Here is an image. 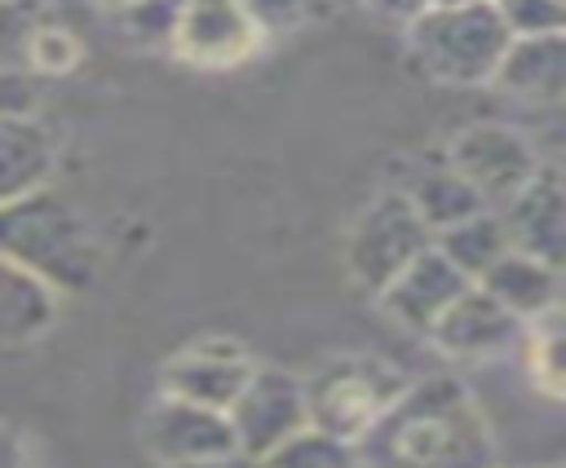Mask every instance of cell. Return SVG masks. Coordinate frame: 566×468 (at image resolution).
Wrapping results in <instances>:
<instances>
[{
	"mask_svg": "<svg viewBox=\"0 0 566 468\" xmlns=\"http://www.w3.org/2000/svg\"><path fill=\"white\" fill-rule=\"evenodd\" d=\"M363 468H495V433L455 375L407 380L354 442Z\"/></svg>",
	"mask_w": 566,
	"mask_h": 468,
	"instance_id": "obj_1",
	"label": "cell"
},
{
	"mask_svg": "<svg viewBox=\"0 0 566 468\" xmlns=\"http://www.w3.org/2000/svg\"><path fill=\"white\" fill-rule=\"evenodd\" d=\"M0 256L22 265L53 291H84L102 269L93 225L71 199L49 185L0 208Z\"/></svg>",
	"mask_w": 566,
	"mask_h": 468,
	"instance_id": "obj_2",
	"label": "cell"
},
{
	"mask_svg": "<svg viewBox=\"0 0 566 468\" xmlns=\"http://www.w3.org/2000/svg\"><path fill=\"white\" fill-rule=\"evenodd\" d=\"M509 40L513 35L491 0L424 4L416 18H407L411 57L442 84H491Z\"/></svg>",
	"mask_w": 566,
	"mask_h": 468,
	"instance_id": "obj_3",
	"label": "cell"
},
{
	"mask_svg": "<svg viewBox=\"0 0 566 468\" xmlns=\"http://www.w3.org/2000/svg\"><path fill=\"white\" fill-rule=\"evenodd\" d=\"M407 389V371L389 358L354 353L327 362L314 380H305V419L340 442H358L380 411Z\"/></svg>",
	"mask_w": 566,
	"mask_h": 468,
	"instance_id": "obj_4",
	"label": "cell"
},
{
	"mask_svg": "<svg viewBox=\"0 0 566 468\" xmlns=\"http://www.w3.org/2000/svg\"><path fill=\"white\" fill-rule=\"evenodd\" d=\"M433 243L429 225L416 216V208L398 194V190H385L376 194L363 216L354 221L349 230V243H345V265H349V278L380 296L424 247Z\"/></svg>",
	"mask_w": 566,
	"mask_h": 468,
	"instance_id": "obj_5",
	"label": "cell"
},
{
	"mask_svg": "<svg viewBox=\"0 0 566 468\" xmlns=\"http://www.w3.org/2000/svg\"><path fill=\"white\" fill-rule=\"evenodd\" d=\"M447 163L473 185V194L486 208H500L504 199H513L535 172H539V150L509 124H469L451 150Z\"/></svg>",
	"mask_w": 566,
	"mask_h": 468,
	"instance_id": "obj_6",
	"label": "cell"
},
{
	"mask_svg": "<svg viewBox=\"0 0 566 468\" xmlns=\"http://www.w3.org/2000/svg\"><path fill=\"white\" fill-rule=\"evenodd\" d=\"M230 433H234V450L248 459H261L270 446H279L283 437H292L296 428H305V380H296L292 371L279 366H252L248 384L239 389V397L226 406Z\"/></svg>",
	"mask_w": 566,
	"mask_h": 468,
	"instance_id": "obj_7",
	"label": "cell"
},
{
	"mask_svg": "<svg viewBox=\"0 0 566 468\" xmlns=\"http://www.w3.org/2000/svg\"><path fill=\"white\" fill-rule=\"evenodd\" d=\"M142 437H146V450L164 468H186V464L221 459L234 450V433H230L226 411L195 406V402H181L168 393L146 411Z\"/></svg>",
	"mask_w": 566,
	"mask_h": 468,
	"instance_id": "obj_8",
	"label": "cell"
},
{
	"mask_svg": "<svg viewBox=\"0 0 566 468\" xmlns=\"http://www.w3.org/2000/svg\"><path fill=\"white\" fill-rule=\"evenodd\" d=\"M172 49L195 66H239L261 49V31L234 0H181Z\"/></svg>",
	"mask_w": 566,
	"mask_h": 468,
	"instance_id": "obj_9",
	"label": "cell"
},
{
	"mask_svg": "<svg viewBox=\"0 0 566 468\" xmlns=\"http://www.w3.org/2000/svg\"><path fill=\"white\" fill-rule=\"evenodd\" d=\"M252 358L243 344L217 336V340H199L190 349H181L168 366H164V393L168 397H181V402H195V406H212V411H226L239 389L248 384L252 375Z\"/></svg>",
	"mask_w": 566,
	"mask_h": 468,
	"instance_id": "obj_10",
	"label": "cell"
},
{
	"mask_svg": "<svg viewBox=\"0 0 566 468\" xmlns=\"http://www.w3.org/2000/svg\"><path fill=\"white\" fill-rule=\"evenodd\" d=\"M509 247L539 256L562 269V238H566V194L553 163H539V172L495 208Z\"/></svg>",
	"mask_w": 566,
	"mask_h": 468,
	"instance_id": "obj_11",
	"label": "cell"
},
{
	"mask_svg": "<svg viewBox=\"0 0 566 468\" xmlns=\"http://www.w3.org/2000/svg\"><path fill=\"white\" fill-rule=\"evenodd\" d=\"M526 322L513 318L504 305H495L478 283H469L447 309L442 318L429 327V340L447 353V358H491L504 353L522 340Z\"/></svg>",
	"mask_w": 566,
	"mask_h": 468,
	"instance_id": "obj_12",
	"label": "cell"
},
{
	"mask_svg": "<svg viewBox=\"0 0 566 468\" xmlns=\"http://www.w3.org/2000/svg\"><path fill=\"white\" fill-rule=\"evenodd\" d=\"M464 287H469V278L429 243V247L380 291V309H385L394 322H402L407 331H424V336H429V327L442 318V309H447Z\"/></svg>",
	"mask_w": 566,
	"mask_h": 468,
	"instance_id": "obj_13",
	"label": "cell"
},
{
	"mask_svg": "<svg viewBox=\"0 0 566 468\" xmlns=\"http://www.w3.org/2000/svg\"><path fill=\"white\" fill-rule=\"evenodd\" d=\"M491 84L531 106H557L566 93V40L562 35H513Z\"/></svg>",
	"mask_w": 566,
	"mask_h": 468,
	"instance_id": "obj_14",
	"label": "cell"
},
{
	"mask_svg": "<svg viewBox=\"0 0 566 468\" xmlns=\"http://www.w3.org/2000/svg\"><path fill=\"white\" fill-rule=\"evenodd\" d=\"M478 287L495 305H504L513 318H522V322H535V318L562 309V269L548 265V260H539V256H526L517 247L500 252L482 269Z\"/></svg>",
	"mask_w": 566,
	"mask_h": 468,
	"instance_id": "obj_15",
	"label": "cell"
},
{
	"mask_svg": "<svg viewBox=\"0 0 566 468\" xmlns=\"http://www.w3.org/2000/svg\"><path fill=\"white\" fill-rule=\"evenodd\" d=\"M53 137L35 115L0 119V208L49 185L53 177Z\"/></svg>",
	"mask_w": 566,
	"mask_h": 468,
	"instance_id": "obj_16",
	"label": "cell"
},
{
	"mask_svg": "<svg viewBox=\"0 0 566 468\" xmlns=\"http://www.w3.org/2000/svg\"><path fill=\"white\" fill-rule=\"evenodd\" d=\"M57 318V291L0 256V344H31Z\"/></svg>",
	"mask_w": 566,
	"mask_h": 468,
	"instance_id": "obj_17",
	"label": "cell"
},
{
	"mask_svg": "<svg viewBox=\"0 0 566 468\" xmlns=\"http://www.w3.org/2000/svg\"><path fill=\"white\" fill-rule=\"evenodd\" d=\"M398 194L416 208V216L429 225V234H438V230H447V225H455V221H464V216H473V212L486 208V203L473 194V185H469L447 159L416 168V172L398 185Z\"/></svg>",
	"mask_w": 566,
	"mask_h": 468,
	"instance_id": "obj_18",
	"label": "cell"
},
{
	"mask_svg": "<svg viewBox=\"0 0 566 468\" xmlns=\"http://www.w3.org/2000/svg\"><path fill=\"white\" fill-rule=\"evenodd\" d=\"M433 247H438L469 283H478L482 269H486L500 252H509V238H504V225H500L495 208H482V212H473V216H464V221L438 230V234H433Z\"/></svg>",
	"mask_w": 566,
	"mask_h": 468,
	"instance_id": "obj_19",
	"label": "cell"
},
{
	"mask_svg": "<svg viewBox=\"0 0 566 468\" xmlns=\"http://www.w3.org/2000/svg\"><path fill=\"white\" fill-rule=\"evenodd\" d=\"M256 468H358V455H354V442H340L314 424L296 428L292 437H283L279 446H270Z\"/></svg>",
	"mask_w": 566,
	"mask_h": 468,
	"instance_id": "obj_20",
	"label": "cell"
},
{
	"mask_svg": "<svg viewBox=\"0 0 566 468\" xmlns=\"http://www.w3.org/2000/svg\"><path fill=\"white\" fill-rule=\"evenodd\" d=\"M522 340H526V371L539 384V393L562 397V309L526 322Z\"/></svg>",
	"mask_w": 566,
	"mask_h": 468,
	"instance_id": "obj_21",
	"label": "cell"
},
{
	"mask_svg": "<svg viewBox=\"0 0 566 468\" xmlns=\"http://www.w3.org/2000/svg\"><path fill=\"white\" fill-rule=\"evenodd\" d=\"M177 13H181V0H128L124 9H115L119 31L133 44H172Z\"/></svg>",
	"mask_w": 566,
	"mask_h": 468,
	"instance_id": "obj_22",
	"label": "cell"
},
{
	"mask_svg": "<svg viewBox=\"0 0 566 468\" xmlns=\"http://www.w3.org/2000/svg\"><path fill=\"white\" fill-rule=\"evenodd\" d=\"M40 22V0H0V66H27V44Z\"/></svg>",
	"mask_w": 566,
	"mask_h": 468,
	"instance_id": "obj_23",
	"label": "cell"
},
{
	"mask_svg": "<svg viewBox=\"0 0 566 468\" xmlns=\"http://www.w3.org/2000/svg\"><path fill=\"white\" fill-rule=\"evenodd\" d=\"M509 35H562L566 0H495Z\"/></svg>",
	"mask_w": 566,
	"mask_h": 468,
	"instance_id": "obj_24",
	"label": "cell"
},
{
	"mask_svg": "<svg viewBox=\"0 0 566 468\" xmlns=\"http://www.w3.org/2000/svg\"><path fill=\"white\" fill-rule=\"evenodd\" d=\"M80 62V40L53 22H40L27 44V71L31 75H62Z\"/></svg>",
	"mask_w": 566,
	"mask_h": 468,
	"instance_id": "obj_25",
	"label": "cell"
},
{
	"mask_svg": "<svg viewBox=\"0 0 566 468\" xmlns=\"http://www.w3.org/2000/svg\"><path fill=\"white\" fill-rule=\"evenodd\" d=\"M234 4L248 13V22L261 31V40L301 26L310 18V9H314V0H234Z\"/></svg>",
	"mask_w": 566,
	"mask_h": 468,
	"instance_id": "obj_26",
	"label": "cell"
},
{
	"mask_svg": "<svg viewBox=\"0 0 566 468\" xmlns=\"http://www.w3.org/2000/svg\"><path fill=\"white\" fill-rule=\"evenodd\" d=\"M35 75L27 66H0V119L35 110Z\"/></svg>",
	"mask_w": 566,
	"mask_h": 468,
	"instance_id": "obj_27",
	"label": "cell"
},
{
	"mask_svg": "<svg viewBox=\"0 0 566 468\" xmlns=\"http://www.w3.org/2000/svg\"><path fill=\"white\" fill-rule=\"evenodd\" d=\"M0 468H31V450L18 428L0 424Z\"/></svg>",
	"mask_w": 566,
	"mask_h": 468,
	"instance_id": "obj_28",
	"label": "cell"
},
{
	"mask_svg": "<svg viewBox=\"0 0 566 468\" xmlns=\"http://www.w3.org/2000/svg\"><path fill=\"white\" fill-rule=\"evenodd\" d=\"M367 4H371L376 13H389V18H402V22H407V18H416L429 0H367Z\"/></svg>",
	"mask_w": 566,
	"mask_h": 468,
	"instance_id": "obj_29",
	"label": "cell"
},
{
	"mask_svg": "<svg viewBox=\"0 0 566 468\" xmlns=\"http://www.w3.org/2000/svg\"><path fill=\"white\" fill-rule=\"evenodd\" d=\"M186 468H256V459L230 450V455H221V459H203V464H186Z\"/></svg>",
	"mask_w": 566,
	"mask_h": 468,
	"instance_id": "obj_30",
	"label": "cell"
},
{
	"mask_svg": "<svg viewBox=\"0 0 566 468\" xmlns=\"http://www.w3.org/2000/svg\"><path fill=\"white\" fill-rule=\"evenodd\" d=\"M102 4H106V9H124L128 0H102Z\"/></svg>",
	"mask_w": 566,
	"mask_h": 468,
	"instance_id": "obj_31",
	"label": "cell"
},
{
	"mask_svg": "<svg viewBox=\"0 0 566 468\" xmlns=\"http://www.w3.org/2000/svg\"><path fill=\"white\" fill-rule=\"evenodd\" d=\"M429 4H455V0H429Z\"/></svg>",
	"mask_w": 566,
	"mask_h": 468,
	"instance_id": "obj_32",
	"label": "cell"
},
{
	"mask_svg": "<svg viewBox=\"0 0 566 468\" xmlns=\"http://www.w3.org/2000/svg\"><path fill=\"white\" fill-rule=\"evenodd\" d=\"M491 4H495V0H491Z\"/></svg>",
	"mask_w": 566,
	"mask_h": 468,
	"instance_id": "obj_33",
	"label": "cell"
},
{
	"mask_svg": "<svg viewBox=\"0 0 566 468\" xmlns=\"http://www.w3.org/2000/svg\"><path fill=\"white\" fill-rule=\"evenodd\" d=\"M358 468H363V464H358Z\"/></svg>",
	"mask_w": 566,
	"mask_h": 468,
	"instance_id": "obj_34",
	"label": "cell"
}]
</instances>
